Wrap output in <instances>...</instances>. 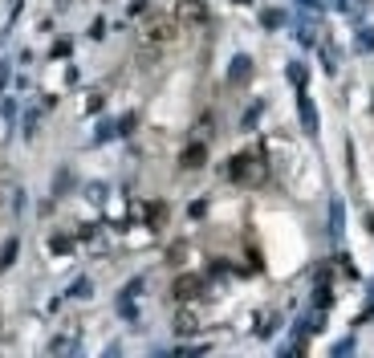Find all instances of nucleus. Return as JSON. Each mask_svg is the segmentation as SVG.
Returning a JSON list of instances; mask_svg holds the SVG:
<instances>
[{
	"label": "nucleus",
	"mask_w": 374,
	"mask_h": 358,
	"mask_svg": "<svg viewBox=\"0 0 374 358\" xmlns=\"http://www.w3.org/2000/svg\"><path fill=\"white\" fill-rule=\"evenodd\" d=\"M228 175H232L236 184H257V179H260L257 155H236L232 163H228Z\"/></svg>",
	"instance_id": "obj_1"
},
{
	"label": "nucleus",
	"mask_w": 374,
	"mask_h": 358,
	"mask_svg": "<svg viewBox=\"0 0 374 358\" xmlns=\"http://www.w3.org/2000/svg\"><path fill=\"white\" fill-rule=\"evenodd\" d=\"M171 37H175V21H151L147 24V33H142L147 45H167Z\"/></svg>",
	"instance_id": "obj_2"
},
{
	"label": "nucleus",
	"mask_w": 374,
	"mask_h": 358,
	"mask_svg": "<svg viewBox=\"0 0 374 358\" xmlns=\"http://www.w3.org/2000/svg\"><path fill=\"white\" fill-rule=\"evenodd\" d=\"M200 289H204V277H195V273H184V277L171 285V293H175L179 301H191V297H200Z\"/></svg>",
	"instance_id": "obj_3"
},
{
	"label": "nucleus",
	"mask_w": 374,
	"mask_h": 358,
	"mask_svg": "<svg viewBox=\"0 0 374 358\" xmlns=\"http://www.w3.org/2000/svg\"><path fill=\"white\" fill-rule=\"evenodd\" d=\"M179 21H184V24H204V21H208L204 0H179Z\"/></svg>",
	"instance_id": "obj_4"
},
{
	"label": "nucleus",
	"mask_w": 374,
	"mask_h": 358,
	"mask_svg": "<svg viewBox=\"0 0 374 358\" xmlns=\"http://www.w3.org/2000/svg\"><path fill=\"white\" fill-rule=\"evenodd\" d=\"M204 159H208V147H204V143H195V147H187V151H184V167L187 171L204 167Z\"/></svg>",
	"instance_id": "obj_5"
},
{
	"label": "nucleus",
	"mask_w": 374,
	"mask_h": 358,
	"mask_svg": "<svg viewBox=\"0 0 374 358\" xmlns=\"http://www.w3.org/2000/svg\"><path fill=\"white\" fill-rule=\"evenodd\" d=\"M175 326H179V334H191V330H195V318H191V313H184Z\"/></svg>",
	"instance_id": "obj_6"
},
{
	"label": "nucleus",
	"mask_w": 374,
	"mask_h": 358,
	"mask_svg": "<svg viewBox=\"0 0 374 358\" xmlns=\"http://www.w3.org/2000/svg\"><path fill=\"white\" fill-rule=\"evenodd\" d=\"M13 257H17V240H8V244H4V257H0V269H4V264L13 261Z\"/></svg>",
	"instance_id": "obj_7"
}]
</instances>
